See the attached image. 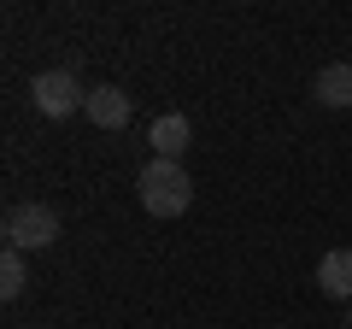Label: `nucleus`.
I'll use <instances>...</instances> for the list:
<instances>
[{"label":"nucleus","mask_w":352,"mask_h":329,"mask_svg":"<svg viewBox=\"0 0 352 329\" xmlns=\"http://www.w3.org/2000/svg\"><path fill=\"white\" fill-rule=\"evenodd\" d=\"M135 189H141V206H147L153 217H182L194 206V177L176 159H153L135 177Z\"/></svg>","instance_id":"nucleus-1"},{"label":"nucleus","mask_w":352,"mask_h":329,"mask_svg":"<svg viewBox=\"0 0 352 329\" xmlns=\"http://www.w3.org/2000/svg\"><path fill=\"white\" fill-rule=\"evenodd\" d=\"M53 241H59V212L53 206L30 200V206H12L6 212V247L12 253H47Z\"/></svg>","instance_id":"nucleus-2"},{"label":"nucleus","mask_w":352,"mask_h":329,"mask_svg":"<svg viewBox=\"0 0 352 329\" xmlns=\"http://www.w3.org/2000/svg\"><path fill=\"white\" fill-rule=\"evenodd\" d=\"M30 100H36L41 118H71V112H82L88 89L76 83L71 71H36L30 76Z\"/></svg>","instance_id":"nucleus-3"},{"label":"nucleus","mask_w":352,"mask_h":329,"mask_svg":"<svg viewBox=\"0 0 352 329\" xmlns=\"http://www.w3.org/2000/svg\"><path fill=\"white\" fill-rule=\"evenodd\" d=\"M82 118H88L94 129H124L129 118H135V94H124L118 83H100V89H88Z\"/></svg>","instance_id":"nucleus-4"},{"label":"nucleus","mask_w":352,"mask_h":329,"mask_svg":"<svg viewBox=\"0 0 352 329\" xmlns=\"http://www.w3.org/2000/svg\"><path fill=\"white\" fill-rule=\"evenodd\" d=\"M147 141H153V159H176L182 164V153H188V141H194V124L182 112H164V118H153Z\"/></svg>","instance_id":"nucleus-5"},{"label":"nucleus","mask_w":352,"mask_h":329,"mask_svg":"<svg viewBox=\"0 0 352 329\" xmlns=\"http://www.w3.org/2000/svg\"><path fill=\"white\" fill-rule=\"evenodd\" d=\"M317 294L352 300V247H329V253L317 259Z\"/></svg>","instance_id":"nucleus-6"},{"label":"nucleus","mask_w":352,"mask_h":329,"mask_svg":"<svg viewBox=\"0 0 352 329\" xmlns=\"http://www.w3.org/2000/svg\"><path fill=\"white\" fill-rule=\"evenodd\" d=\"M311 100L329 106V112H346L352 106V65H323L311 76Z\"/></svg>","instance_id":"nucleus-7"},{"label":"nucleus","mask_w":352,"mask_h":329,"mask_svg":"<svg viewBox=\"0 0 352 329\" xmlns=\"http://www.w3.org/2000/svg\"><path fill=\"white\" fill-rule=\"evenodd\" d=\"M30 288V270H24V253H12V247H6V259H0V294H6V300H18V294Z\"/></svg>","instance_id":"nucleus-8"},{"label":"nucleus","mask_w":352,"mask_h":329,"mask_svg":"<svg viewBox=\"0 0 352 329\" xmlns=\"http://www.w3.org/2000/svg\"><path fill=\"white\" fill-rule=\"evenodd\" d=\"M346 329H352V312H346Z\"/></svg>","instance_id":"nucleus-9"},{"label":"nucleus","mask_w":352,"mask_h":329,"mask_svg":"<svg viewBox=\"0 0 352 329\" xmlns=\"http://www.w3.org/2000/svg\"><path fill=\"white\" fill-rule=\"evenodd\" d=\"M270 329H282V323H270Z\"/></svg>","instance_id":"nucleus-10"}]
</instances>
